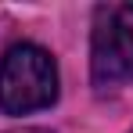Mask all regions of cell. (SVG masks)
<instances>
[{"label": "cell", "mask_w": 133, "mask_h": 133, "mask_svg": "<svg viewBox=\"0 0 133 133\" xmlns=\"http://www.w3.org/2000/svg\"><path fill=\"white\" fill-rule=\"evenodd\" d=\"M130 133H133V130H130Z\"/></svg>", "instance_id": "4"}, {"label": "cell", "mask_w": 133, "mask_h": 133, "mask_svg": "<svg viewBox=\"0 0 133 133\" xmlns=\"http://www.w3.org/2000/svg\"><path fill=\"white\" fill-rule=\"evenodd\" d=\"M90 79L101 94L133 79V4L97 7L90 36Z\"/></svg>", "instance_id": "2"}, {"label": "cell", "mask_w": 133, "mask_h": 133, "mask_svg": "<svg viewBox=\"0 0 133 133\" xmlns=\"http://www.w3.org/2000/svg\"><path fill=\"white\" fill-rule=\"evenodd\" d=\"M61 79L54 54L40 43H11L0 58V111L4 115H32L58 101Z\"/></svg>", "instance_id": "1"}, {"label": "cell", "mask_w": 133, "mask_h": 133, "mask_svg": "<svg viewBox=\"0 0 133 133\" xmlns=\"http://www.w3.org/2000/svg\"><path fill=\"white\" fill-rule=\"evenodd\" d=\"M7 133H50V130H43V126H22V130H7Z\"/></svg>", "instance_id": "3"}]
</instances>
